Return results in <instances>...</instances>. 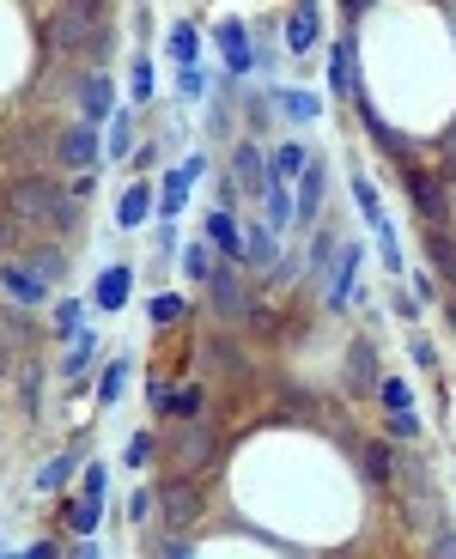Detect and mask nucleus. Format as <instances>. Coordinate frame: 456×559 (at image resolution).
<instances>
[{"label":"nucleus","mask_w":456,"mask_h":559,"mask_svg":"<svg viewBox=\"0 0 456 559\" xmlns=\"http://www.w3.org/2000/svg\"><path fill=\"white\" fill-rule=\"evenodd\" d=\"M7 213H13L19 225H49V231H73V225H80V201L67 195V183H49V177L13 183Z\"/></svg>","instance_id":"1"},{"label":"nucleus","mask_w":456,"mask_h":559,"mask_svg":"<svg viewBox=\"0 0 456 559\" xmlns=\"http://www.w3.org/2000/svg\"><path fill=\"white\" fill-rule=\"evenodd\" d=\"M104 49H110V31L98 25V13L73 7V0H61V7L49 13V55H92V61H104Z\"/></svg>","instance_id":"2"},{"label":"nucleus","mask_w":456,"mask_h":559,"mask_svg":"<svg viewBox=\"0 0 456 559\" xmlns=\"http://www.w3.org/2000/svg\"><path fill=\"white\" fill-rule=\"evenodd\" d=\"M408 201H414V213H420L426 225H450V183H444L438 171L408 165Z\"/></svg>","instance_id":"3"},{"label":"nucleus","mask_w":456,"mask_h":559,"mask_svg":"<svg viewBox=\"0 0 456 559\" xmlns=\"http://www.w3.org/2000/svg\"><path fill=\"white\" fill-rule=\"evenodd\" d=\"M0 292H7L19 310L49 304V280H37V268H31L25 256H0Z\"/></svg>","instance_id":"4"},{"label":"nucleus","mask_w":456,"mask_h":559,"mask_svg":"<svg viewBox=\"0 0 456 559\" xmlns=\"http://www.w3.org/2000/svg\"><path fill=\"white\" fill-rule=\"evenodd\" d=\"M73 104H80V122L104 128V122L116 116V86H110V73H104V67H98V73H80V79H73Z\"/></svg>","instance_id":"5"},{"label":"nucleus","mask_w":456,"mask_h":559,"mask_svg":"<svg viewBox=\"0 0 456 559\" xmlns=\"http://www.w3.org/2000/svg\"><path fill=\"white\" fill-rule=\"evenodd\" d=\"M323 195H329V165H323V158H311V165L298 171V195H292V231L317 225V213H323Z\"/></svg>","instance_id":"6"},{"label":"nucleus","mask_w":456,"mask_h":559,"mask_svg":"<svg viewBox=\"0 0 456 559\" xmlns=\"http://www.w3.org/2000/svg\"><path fill=\"white\" fill-rule=\"evenodd\" d=\"M353 292H359V244H341L335 262L323 268V298H329V310H347Z\"/></svg>","instance_id":"7"},{"label":"nucleus","mask_w":456,"mask_h":559,"mask_svg":"<svg viewBox=\"0 0 456 559\" xmlns=\"http://www.w3.org/2000/svg\"><path fill=\"white\" fill-rule=\"evenodd\" d=\"M207 292H213V310H219V323H238V316L250 310V292H244V274H238V262H219V268H213V280H207Z\"/></svg>","instance_id":"8"},{"label":"nucleus","mask_w":456,"mask_h":559,"mask_svg":"<svg viewBox=\"0 0 456 559\" xmlns=\"http://www.w3.org/2000/svg\"><path fill=\"white\" fill-rule=\"evenodd\" d=\"M353 104H359V122H365L371 146H377V152H390V158H402V165H408V158H414V140H408V134H396V128L384 122V110H377V104H371L365 92H359Z\"/></svg>","instance_id":"9"},{"label":"nucleus","mask_w":456,"mask_h":559,"mask_svg":"<svg viewBox=\"0 0 456 559\" xmlns=\"http://www.w3.org/2000/svg\"><path fill=\"white\" fill-rule=\"evenodd\" d=\"M159 511H165V529H171V535H189V523H195V511H201V493H195L189 474H177V481L159 493Z\"/></svg>","instance_id":"10"},{"label":"nucleus","mask_w":456,"mask_h":559,"mask_svg":"<svg viewBox=\"0 0 456 559\" xmlns=\"http://www.w3.org/2000/svg\"><path fill=\"white\" fill-rule=\"evenodd\" d=\"M219 49H225V73H232V79H244L250 67H256V43H250V25L244 19H219Z\"/></svg>","instance_id":"11"},{"label":"nucleus","mask_w":456,"mask_h":559,"mask_svg":"<svg viewBox=\"0 0 456 559\" xmlns=\"http://www.w3.org/2000/svg\"><path fill=\"white\" fill-rule=\"evenodd\" d=\"M201 231H207V244H213L225 262H244V225H238L232 207H213V213L201 219Z\"/></svg>","instance_id":"12"},{"label":"nucleus","mask_w":456,"mask_h":559,"mask_svg":"<svg viewBox=\"0 0 456 559\" xmlns=\"http://www.w3.org/2000/svg\"><path fill=\"white\" fill-rule=\"evenodd\" d=\"M104 158V134L92 128V122H73L67 134H61V165H73V171H92Z\"/></svg>","instance_id":"13"},{"label":"nucleus","mask_w":456,"mask_h":559,"mask_svg":"<svg viewBox=\"0 0 456 559\" xmlns=\"http://www.w3.org/2000/svg\"><path fill=\"white\" fill-rule=\"evenodd\" d=\"M171 456H177V474H195V468L213 456V426H207V420H183V432H177Z\"/></svg>","instance_id":"14"},{"label":"nucleus","mask_w":456,"mask_h":559,"mask_svg":"<svg viewBox=\"0 0 456 559\" xmlns=\"http://www.w3.org/2000/svg\"><path fill=\"white\" fill-rule=\"evenodd\" d=\"M232 183H238L244 195H262V189H268V152H262L256 140H244V146L232 152Z\"/></svg>","instance_id":"15"},{"label":"nucleus","mask_w":456,"mask_h":559,"mask_svg":"<svg viewBox=\"0 0 456 559\" xmlns=\"http://www.w3.org/2000/svg\"><path fill=\"white\" fill-rule=\"evenodd\" d=\"M359 468H365V481H377V487L402 481V456L390 450V438H371V444H359Z\"/></svg>","instance_id":"16"},{"label":"nucleus","mask_w":456,"mask_h":559,"mask_svg":"<svg viewBox=\"0 0 456 559\" xmlns=\"http://www.w3.org/2000/svg\"><path fill=\"white\" fill-rule=\"evenodd\" d=\"M329 92L335 98H359V61H353V37H341L329 49Z\"/></svg>","instance_id":"17"},{"label":"nucleus","mask_w":456,"mask_h":559,"mask_svg":"<svg viewBox=\"0 0 456 559\" xmlns=\"http://www.w3.org/2000/svg\"><path fill=\"white\" fill-rule=\"evenodd\" d=\"M201 171H207V158H183V165L165 177V189H159V207H165V213H177V207L189 201V183H201Z\"/></svg>","instance_id":"18"},{"label":"nucleus","mask_w":456,"mask_h":559,"mask_svg":"<svg viewBox=\"0 0 456 559\" xmlns=\"http://www.w3.org/2000/svg\"><path fill=\"white\" fill-rule=\"evenodd\" d=\"M86 462V444H67V450H55L49 462H43V474H37V493H61L67 487V474Z\"/></svg>","instance_id":"19"},{"label":"nucleus","mask_w":456,"mask_h":559,"mask_svg":"<svg viewBox=\"0 0 456 559\" xmlns=\"http://www.w3.org/2000/svg\"><path fill=\"white\" fill-rule=\"evenodd\" d=\"M152 207H159V195H152V183L140 177V183H128V189H122V201H116V219L134 231V225H146V213H152Z\"/></svg>","instance_id":"20"},{"label":"nucleus","mask_w":456,"mask_h":559,"mask_svg":"<svg viewBox=\"0 0 456 559\" xmlns=\"http://www.w3.org/2000/svg\"><path fill=\"white\" fill-rule=\"evenodd\" d=\"M286 49H292V55L317 49V0H298V13L286 19Z\"/></svg>","instance_id":"21"},{"label":"nucleus","mask_w":456,"mask_h":559,"mask_svg":"<svg viewBox=\"0 0 456 559\" xmlns=\"http://www.w3.org/2000/svg\"><path fill=\"white\" fill-rule=\"evenodd\" d=\"M371 383H377V353H371V341H353L347 347V389L365 395Z\"/></svg>","instance_id":"22"},{"label":"nucleus","mask_w":456,"mask_h":559,"mask_svg":"<svg viewBox=\"0 0 456 559\" xmlns=\"http://www.w3.org/2000/svg\"><path fill=\"white\" fill-rule=\"evenodd\" d=\"M371 237H377V256H384L390 280H408V262H402V237H396V225H390V219H377Z\"/></svg>","instance_id":"23"},{"label":"nucleus","mask_w":456,"mask_h":559,"mask_svg":"<svg viewBox=\"0 0 456 559\" xmlns=\"http://www.w3.org/2000/svg\"><path fill=\"white\" fill-rule=\"evenodd\" d=\"M262 201H268V231H274V237L292 231V183H274V177H268Z\"/></svg>","instance_id":"24"},{"label":"nucleus","mask_w":456,"mask_h":559,"mask_svg":"<svg viewBox=\"0 0 456 559\" xmlns=\"http://www.w3.org/2000/svg\"><path fill=\"white\" fill-rule=\"evenodd\" d=\"M128 280H134L128 268H104V274H98L92 304H98V310H122V304H128Z\"/></svg>","instance_id":"25"},{"label":"nucleus","mask_w":456,"mask_h":559,"mask_svg":"<svg viewBox=\"0 0 456 559\" xmlns=\"http://www.w3.org/2000/svg\"><path fill=\"white\" fill-rule=\"evenodd\" d=\"M304 165H311V152H304L298 140H286V146L268 158V177H274V183H298V171H304Z\"/></svg>","instance_id":"26"},{"label":"nucleus","mask_w":456,"mask_h":559,"mask_svg":"<svg viewBox=\"0 0 456 559\" xmlns=\"http://www.w3.org/2000/svg\"><path fill=\"white\" fill-rule=\"evenodd\" d=\"M49 335H55V341H80V335H86V304H80V298H61Z\"/></svg>","instance_id":"27"},{"label":"nucleus","mask_w":456,"mask_h":559,"mask_svg":"<svg viewBox=\"0 0 456 559\" xmlns=\"http://www.w3.org/2000/svg\"><path fill=\"white\" fill-rule=\"evenodd\" d=\"M25 262H31V268H37V280H49V286H55V280H67V250H55V244H31V250H25Z\"/></svg>","instance_id":"28"},{"label":"nucleus","mask_w":456,"mask_h":559,"mask_svg":"<svg viewBox=\"0 0 456 559\" xmlns=\"http://www.w3.org/2000/svg\"><path fill=\"white\" fill-rule=\"evenodd\" d=\"M213 244H201V237H195V244H183V280H195V286H207L213 280Z\"/></svg>","instance_id":"29"},{"label":"nucleus","mask_w":456,"mask_h":559,"mask_svg":"<svg viewBox=\"0 0 456 559\" xmlns=\"http://www.w3.org/2000/svg\"><path fill=\"white\" fill-rule=\"evenodd\" d=\"M274 104H280V116H286V122H317V110H323L311 92H292V86H280V92H274Z\"/></svg>","instance_id":"30"},{"label":"nucleus","mask_w":456,"mask_h":559,"mask_svg":"<svg viewBox=\"0 0 456 559\" xmlns=\"http://www.w3.org/2000/svg\"><path fill=\"white\" fill-rule=\"evenodd\" d=\"M244 231H250V244H244L250 268H268V262H280V237H274L268 225H244Z\"/></svg>","instance_id":"31"},{"label":"nucleus","mask_w":456,"mask_h":559,"mask_svg":"<svg viewBox=\"0 0 456 559\" xmlns=\"http://www.w3.org/2000/svg\"><path fill=\"white\" fill-rule=\"evenodd\" d=\"M426 256H432V268H444V280L456 286V244H450V231H444V225L426 231Z\"/></svg>","instance_id":"32"},{"label":"nucleus","mask_w":456,"mask_h":559,"mask_svg":"<svg viewBox=\"0 0 456 559\" xmlns=\"http://www.w3.org/2000/svg\"><path fill=\"white\" fill-rule=\"evenodd\" d=\"M98 517H104V505H98V499H86V493L67 505V529L80 535V541H86V535H98Z\"/></svg>","instance_id":"33"},{"label":"nucleus","mask_w":456,"mask_h":559,"mask_svg":"<svg viewBox=\"0 0 456 559\" xmlns=\"http://www.w3.org/2000/svg\"><path fill=\"white\" fill-rule=\"evenodd\" d=\"M171 55H177V67H195V55H201V31H195L189 19L171 25Z\"/></svg>","instance_id":"34"},{"label":"nucleus","mask_w":456,"mask_h":559,"mask_svg":"<svg viewBox=\"0 0 456 559\" xmlns=\"http://www.w3.org/2000/svg\"><path fill=\"white\" fill-rule=\"evenodd\" d=\"M171 414H177V420H201V414H207V389H201V383L177 389V395H171Z\"/></svg>","instance_id":"35"},{"label":"nucleus","mask_w":456,"mask_h":559,"mask_svg":"<svg viewBox=\"0 0 456 559\" xmlns=\"http://www.w3.org/2000/svg\"><path fill=\"white\" fill-rule=\"evenodd\" d=\"M353 201H359V213H365L371 225H377V219H390V213H384V201H377V183H371L365 171L353 177Z\"/></svg>","instance_id":"36"},{"label":"nucleus","mask_w":456,"mask_h":559,"mask_svg":"<svg viewBox=\"0 0 456 559\" xmlns=\"http://www.w3.org/2000/svg\"><path fill=\"white\" fill-rule=\"evenodd\" d=\"M122 383H128V359H110V365H104V377H98V408H110V402H116Z\"/></svg>","instance_id":"37"},{"label":"nucleus","mask_w":456,"mask_h":559,"mask_svg":"<svg viewBox=\"0 0 456 559\" xmlns=\"http://www.w3.org/2000/svg\"><path fill=\"white\" fill-rule=\"evenodd\" d=\"M128 92H134V104H146L152 92H159V79H152V61H146V55H134V67H128Z\"/></svg>","instance_id":"38"},{"label":"nucleus","mask_w":456,"mask_h":559,"mask_svg":"<svg viewBox=\"0 0 456 559\" xmlns=\"http://www.w3.org/2000/svg\"><path fill=\"white\" fill-rule=\"evenodd\" d=\"M110 158H134V122L128 116H110V140H104Z\"/></svg>","instance_id":"39"},{"label":"nucleus","mask_w":456,"mask_h":559,"mask_svg":"<svg viewBox=\"0 0 456 559\" xmlns=\"http://www.w3.org/2000/svg\"><path fill=\"white\" fill-rule=\"evenodd\" d=\"M390 438H396V444H414V438H420V414H414V408H390Z\"/></svg>","instance_id":"40"},{"label":"nucleus","mask_w":456,"mask_h":559,"mask_svg":"<svg viewBox=\"0 0 456 559\" xmlns=\"http://www.w3.org/2000/svg\"><path fill=\"white\" fill-rule=\"evenodd\" d=\"M329 262H335V225H323V231H317V244H311V262H304V268H311V274H323Z\"/></svg>","instance_id":"41"},{"label":"nucleus","mask_w":456,"mask_h":559,"mask_svg":"<svg viewBox=\"0 0 456 559\" xmlns=\"http://www.w3.org/2000/svg\"><path fill=\"white\" fill-rule=\"evenodd\" d=\"M432 559H456V523L432 517Z\"/></svg>","instance_id":"42"},{"label":"nucleus","mask_w":456,"mask_h":559,"mask_svg":"<svg viewBox=\"0 0 456 559\" xmlns=\"http://www.w3.org/2000/svg\"><path fill=\"white\" fill-rule=\"evenodd\" d=\"M80 474H86V487H80V493H86V499H98V505H104V493H110V468H104V462H86V468H80Z\"/></svg>","instance_id":"43"},{"label":"nucleus","mask_w":456,"mask_h":559,"mask_svg":"<svg viewBox=\"0 0 456 559\" xmlns=\"http://www.w3.org/2000/svg\"><path fill=\"white\" fill-rule=\"evenodd\" d=\"M152 456H159V438H152V432H134V438H128V468H146Z\"/></svg>","instance_id":"44"},{"label":"nucleus","mask_w":456,"mask_h":559,"mask_svg":"<svg viewBox=\"0 0 456 559\" xmlns=\"http://www.w3.org/2000/svg\"><path fill=\"white\" fill-rule=\"evenodd\" d=\"M377 395H384V408H414V389H408L402 377H384V383H377Z\"/></svg>","instance_id":"45"},{"label":"nucleus","mask_w":456,"mask_h":559,"mask_svg":"<svg viewBox=\"0 0 456 559\" xmlns=\"http://www.w3.org/2000/svg\"><path fill=\"white\" fill-rule=\"evenodd\" d=\"M146 316H152V323H177V316H183V298H177V292L152 298V304H146Z\"/></svg>","instance_id":"46"},{"label":"nucleus","mask_w":456,"mask_h":559,"mask_svg":"<svg viewBox=\"0 0 456 559\" xmlns=\"http://www.w3.org/2000/svg\"><path fill=\"white\" fill-rule=\"evenodd\" d=\"M92 353H98V341H92V335H80V341H73V353H67V377H80V371L92 365Z\"/></svg>","instance_id":"47"},{"label":"nucleus","mask_w":456,"mask_h":559,"mask_svg":"<svg viewBox=\"0 0 456 559\" xmlns=\"http://www.w3.org/2000/svg\"><path fill=\"white\" fill-rule=\"evenodd\" d=\"M177 92H183L189 104H195V98H207V73H201V67H183V73H177Z\"/></svg>","instance_id":"48"},{"label":"nucleus","mask_w":456,"mask_h":559,"mask_svg":"<svg viewBox=\"0 0 456 559\" xmlns=\"http://www.w3.org/2000/svg\"><path fill=\"white\" fill-rule=\"evenodd\" d=\"M152 511H159V493H146V487H140V493H128V517H134L140 529H146V517H152Z\"/></svg>","instance_id":"49"},{"label":"nucleus","mask_w":456,"mask_h":559,"mask_svg":"<svg viewBox=\"0 0 456 559\" xmlns=\"http://www.w3.org/2000/svg\"><path fill=\"white\" fill-rule=\"evenodd\" d=\"M146 402L159 408V414H171V383L165 377H146Z\"/></svg>","instance_id":"50"},{"label":"nucleus","mask_w":456,"mask_h":559,"mask_svg":"<svg viewBox=\"0 0 456 559\" xmlns=\"http://www.w3.org/2000/svg\"><path fill=\"white\" fill-rule=\"evenodd\" d=\"M92 189H98V177H92V171H73V183H67V195H73V201H86Z\"/></svg>","instance_id":"51"},{"label":"nucleus","mask_w":456,"mask_h":559,"mask_svg":"<svg viewBox=\"0 0 456 559\" xmlns=\"http://www.w3.org/2000/svg\"><path fill=\"white\" fill-rule=\"evenodd\" d=\"M19 231H25V225H19L13 213H0V250H13V244H19Z\"/></svg>","instance_id":"52"},{"label":"nucleus","mask_w":456,"mask_h":559,"mask_svg":"<svg viewBox=\"0 0 456 559\" xmlns=\"http://www.w3.org/2000/svg\"><path fill=\"white\" fill-rule=\"evenodd\" d=\"M165 559H195V541H189V535H171V541H165Z\"/></svg>","instance_id":"53"},{"label":"nucleus","mask_w":456,"mask_h":559,"mask_svg":"<svg viewBox=\"0 0 456 559\" xmlns=\"http://www.w3.org/2000/svg\"><path fill=\"white\" fill-rule=\"evenodd\" d=\"M414 365H438V347H432V341H414Z\"/></svg>","instance_id":"54"},{"label":"nucleus","mask_w":456,"mask_h":559,"mask_svg":"<svg viewBox=\"0 0 456 559\" xmlns=\"http://www.w3.org/2000/svg\"><path fill=\"white\" fill-rule=\"evenodd\" d=\"M25 559H61V547H55V541H37V547H25Z\"/></svg>","instance_id":"55"},{"label":"nucleus","mask_w":456,"mask_h":559,"mask_svg":"<svg viewBox=\"0 0 456 559\" xmlns=\"http://www.w3.org/2000/svg\"><path fill=\"white\" fill-rule=\"evenodd\" d=\"M67 559H98V541H92V535H86V541H80V547H73V553H67Z\"/></svg>","instance_id":"56"},{"label":"nucleus","mask_w":456,"mask_h":559,"mask_svg":"<svg viewBox=\"0 0 456 559\" xmlns=\"http://www.w3.org/2000/svg\"><path fill=\"white\" fill-rule=\"evenodd\" d=\"M73 7H86V13H104V7H110V0H73Z\"/></svg>","instance_id":"57"},{"label":"nucleus","mask_w":456,"mask_h":559,"mask_svg":"<svg viewBox=\"0 0 456 559\" xmlns=\"http://www.w3.org/2000/svg\"><path fill=\"white\" fill-rule=\"evenodd\" d=\"M365 7H371V0H347V13H365Z\"/></svg>","instance_id":"58"},{"label":"nucleus","mask_w":456,"mask_h":559,"mask_svg":"<svg viewBox=\"0 0 456 559\" xmlns=\"http://www.w3.org/2000/svg\"><path fill=\"white\" fill-rule=\"evenodd\" d=\"M0 559H25V553H0Z\"/></svg>","instance_id":"59"},{"label":"nucleus","mask_w":456,"mask_h":559,"mask_svg":"<svg viewBox=\"0 0 456 559\" xmlns=\"http://www.w3.org/2000/svg\"><path fill=\"white\" fill-rule=\"evenodd\" d=\"M450 323H456V298H450Z\"/></svg>","instance_id":"60"}]
</instances>
